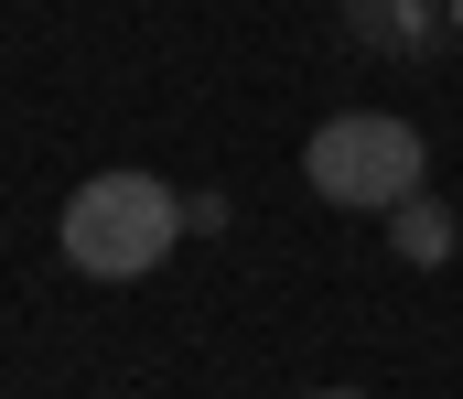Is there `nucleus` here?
Masks as SVG:
<instances>
[{
	"mask_svg": "<svg viewBox=\"0 0 463 399\" xmlns=\"http://www.w3.org/2000/svg\"><path fill=\"white\" fill-rule=\"evenodd\" d=\"M313 399H366V389H313Z\"/></svg>",
	"mask_w": 463,
	"mask_h": 399,
	"instance_id": "4",
	"label": "nucleus"
},
{
	"mask_svg": "<svg viewBox=\"0 0 463 399\" xmlns=\"http://www.w3.org/2000/svg\"><path fill=\"white\" fill-rule=\"evenodd\" d=\"M420 173H431V140L410 130V119H388V109H345V119H324V130L302 140V184L324 205H345V216L410 205Z\"/></svg>",
	"mask_w": 463,
	"mask_h": 399,
	"instance_id": "2",
	"label": "nucleus"
},
{
	"mask_svg": "<svg viewBox=\"0 0 463 399\" xmlns=\"http://www.w3.org/2000/svg\"><path fill=\"white\" fill-rule=\"evenodd\" d=\"M388 238H399V249H410V260H442V249H453V216H442V205H420V195H410V205H388Z\"/></svg>",
	"mask_w": 463,
	"mask_h": 399,
	"instance_id": "3",
	"label": "nucleus"
},
{
	"mask_svg": "<svg viewBox=\"0 0 463 399\" xmlns=\"http://www.w3.org/2000/svg\"><path fill=\"white\" fill-rule=\"evenodd\" d=\"M194 227V205L162 184V173H87L65 195V260L87 280H140L162 270V249Z\"/></svg>",
	"mask_w": 463,
	"mask_h": 399,
	"instance_id": "1",
	"label": "nucleus"
}]
</instances>
